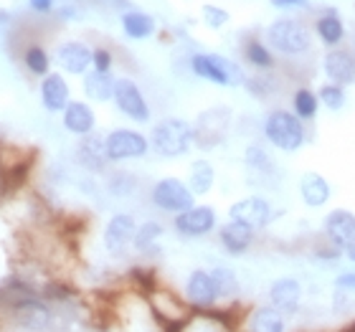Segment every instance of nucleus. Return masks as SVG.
<instances>
[{
  "label": "nucleus",
  "mask_w": 355,
  "mask_h": 332,
  "mask_svg": "<svg viewBox=\"0 0 355 332\" xmlns=\"http://www.w3.org/2000/svg\"><path fill=\"white\" fill-rule=\"evenodd\" d=\"M196 140V130L185 119H163L153 127V148L165 157H180L191 150Z\"/></svg>",
  "instance_id": "nucleus-1"
},
{
  "label": "nucleus",
  "mask_w": 355,
  "mask_h": 332,
  "mask_svg": "<svg viewBox=\"0 0 355 332\" xmlns=\"http://www.w3.org/2000/svg\"><path fill=\"white\" fill-rule=\"evenodd\" d=\"M264 132H266V140L272 142L274 148L284 150V152H295V150L302 148L304 142L302 119L284 110L269 112V117L264 122Z\"/></svg>",
  "instance_id": "nucleus-2"
},
{
  "label": "nucleus",
  "mask_w": 355,
  "mask_h": 332,
  "mask_svg": "<svg viewBox=\"0 0 355 332\" xmlns=\"http://www.w3.org/2000/svg\"><path fill=\"white\" fill-rule=\"evenodd\" d=\"M191 64L200 79H208V82L221 84V87H241L246 82L241 67L231 59L218 56V53H196Z\"/></svg>",
  "instance_id": "nucleus-3"
},
{
  "label": "nucleus",
  "mask_w": 355,
  "mask_h": 332,
  "mask_svg": "<svg viewBox=\"0 0 355 332\" xmlns=\"http://www.w3.org/2000/svg\"><path fill=\"white\" fill-rule=\"evenodd\" d=\"M266 38H269V46L274 51L287 53V56H300L310 49V30L304 28L300 21H292V18L274 21L266 30Z\"/></svg>",
  "instance_id": "nucleus-4"
},
{
  "label": "nucleus",
  "mask_w": 355,
  "mask_h": 332,
  "mask_svg": "<svg viewBox=\"0 0 355 332\" xmlns=\"http://www.w3.org/2000/svg\"><path fill=\"white\" fill-rule=\"evenodd\" d=\"M107 145V160L122 163V160H137L148 152V140L135 130H114L104 137Z\"/></svg>",
  "instance_id": "nucleus-5"
},
{
  "label": "nucleus",
  "mask_w": 355,
  "mask_h": 332,
  "mask_svg": "<svg viewBox=\"0 0 355 332\" xmlns=\"http://www.w3.org/2000/svg\"><path fill=\"white\" fill-rule=\"evenodd\" d=\"M153 203L171 213H183L193 208V193L191 188L178 180V177H165L153 188Z\"/></svg>",
  "instance_id": "nucleus-6"
},
{
  "label": "nucleus",
  "mask_w": 355,
  "mask_h": 332,
  "mask_svg": "<svg viewBox=\"0 0 355 332\" xmlns=\"http://www.w3.org/2000/svg\"><path fill=\"white\" fill-rule=\"evenodd\" d=\"M114 102H117L119 112L135 119V122H148L150 119L148 102H145V96L132 79H117L114 82Z\"/></svg>",
  "instance_id": "nucleus-7"
},
{
  "label": "nucleus",
  "mask_w": 355,
  "mask_h": 332,
  "mask_svg": "<svg viewBox=\"0 0 355 332\" xmlns=\"http://www.w3.org/2000/svg\"><path fill=\"white\" fill-rule=\"evenodd\" d=\"M229 213H231V221H241L246 226H252L254 231L269 226V221L274 218L272 206L264 198H259V195H249L244 200H236L231 206Z\"/></svg>",
  "instance_id": "nucleus-8"
},
{
  "label": "nucleus",
  "mask_w": 355,
  "mask_h": 332,
  "mask_svg": "<svg viewBox=\"0 0 355 332\" xmlns=\"http://www.w3.org/2000/svg\"><path fill=\"white\" fill-rule=\"evenodd\" d=\"M135 234H137V226H135V218L127 213H117L107 223V231H104V246L110 254L114 256H122L127 251V246L135 244Z\"/></svg>",
  "instance_id": "nucleus-9"
},
{
  "label": "nucleus",
  "mask_w": 355,
  "mask_h": 332,
  "mask_svg": "<svg viewBox=\"0 0 355 332\" xmlns=\"http://www.w3.org/2000/svg\"><path fill=\"white\" fill-rule=\"evenodd\" d=\"M216 226V211L211 206H193L175 216V231L180 236H206Z\"/></svg>",
  "instance_id": "nucleus-10"
},
{
  "label": "nucleus",
  "mask_w": 355,
  "mask_h": 332,
  "mask_svg": "<svg viewBox=\"0 0 355 332\" xmlns=\"http://www.w3.org/2000/svg\"><path fill=\"white\" fill-rule=\"evenodd\" d=\"M325 234H327V241H330L335 249L348 251L350 246L355 244V213L343 211V208H338V211H333V213H327Z\"/></svg>",
  "instance_id": "nucleus-11"
},
{
  "label": "nucleus",
  "mask_w": 355,
  "mask_h": 332,
  "mask_svg": "<svg viewBox=\"0 0 355 332\" xmlns=\"http://www.w3.org/2000/svg\"><path fill=\"white\" fill-rule=\"evenodd\" d=\"M300 302H302V287L297 279L282 277L269 287V304L282 315H295L300 310Z\"/></svg>",
  "instance_id": "nucleus-12"
},
{
  "label": "nucleus",
  "mask_w": 355,
  "mask_h": 332,
  "mask_svg": "<svg viewBox=\"0 0 355 332\" xmlns=\"http://www.w3.org/2000/svg\"><path fill=\"white\" fill-rule=\"evenodd\" d=\"M56 61H59L61 69H67L69 74H84L89 64L94 61V51H89L87 46L79 44V41H69V44L59 46Z\"/></svg>",
  "instance_id": "nucleus-13"
},
{
  "label": "nucleus",
  "mask_w": 355,
  "mask_h": 332,
  "mask_svg": "<svg viewBox=\"0 0 355 332\" xmlns=\"http://www.w3.org/2000/svg\"><path fill=\"white\" fill-rule=\"evenodd\" d=\"M185 295L193 304L198 307H211V304L218 299V292H216V284L211 279V272H203V269H196V272L188 277V284H185Z\"/></svg>",
  "instance_id": "nucleus-14"
},
{
  "label": "nucleus",
  "mask_w": 355,
  "mask_h": 332,
  "mask_svg": "<svg viewBox=\"0 0 355 332\" xmlns=\"http://www.w3.org/2000/svg\"><path fill=\"white\" fill-rule=\"evenodd\" d=\"M218 236H221L223 249L229 251V254H234V256H241V254L249 251V246L254 244V229L241 221H229L221 229Z\"/></svg>",
  "instance_id": "nucleus-15"
},
{
  "label": "nucleus",
  "mask_w": 355,
  "mask_h": 332,
  "mask_svg": "<svg viewBox=\"0 0 355 332\" xmlns=\"http://www.w3.org/2000/svg\"><path fill=\"white\" fill-rule=\"evenodd\" d=\"M94 125H96V119L89 104L69 102V107L64 110V127H67L69 132L79 134V137H87V134H92Z\"/></svg>",
  "instance_id": "nucleus-16"
},
{
  "label": "nucleus",
  "mask_w": 355,
  "mask_h": 332,
  "mask_svg": "<svg viewBox=\"0 0 355 332\" xmlns=\"http://www.w3.org/2000/svg\"><path fill=\"white\" fill-rule=\"evenodd\" d=\"M325 74L333 84H353L355 82V59L348 51H330L325 56Z\"/></svg>",
  "instance_id": "nucleus-17"
},
{
  "label": "nucleus",
  "mask_w": 355,
  "mask_h": 332,
  "mask_svg": "<svg viewBox=\"0 0 355 332\" xmlns=\"http://www.w3.org/2000/svg\"><path fill=\"white\" fill-rule=\"evenodd\" d=\"M41 99L49 112H64L69 107V87L59 74H49L41 84Z\"/></svg>",
  "instance_id": "nucleus-18"
},
{
  "label": "nucleus",
  "mask_w": 355,
  "mask_h": 332,
  "mask_svg": "<svg viewBox=\"0 0 355 332\" xmlns=\"http://www.w3.org/2000/svg\"><path fill=\"white\" fill-rule=\"evenodd\" d=\"M300 193H302V200L310 208L325 206L330 200V185L320 173H304L302 180H300Z\"/></svg>",
  "instance_id": "nucleus-19"
},
{
  "label": "nucleus",
  "mask_w": 355,
  "mask_h": 332,
  "mask_svg": "<svg viewBox=\"0 0 355 332\" xmlns=\"http://www.w3.org/2000/svg\"><path fill=\"white\" fill-rule=\"evenodd\" d=\"M79 160L89 170H102L107 165V145L99 134H87L79 145Z\"/></svg>",
  "instance_id": "nucleus-20"
},
{
  "label": "nucleus",
  "mask_w": 355,
  "mask_h": 332,
  "mask_svg": "<svg viewBox=\"0 0 355 332\" xmlns=\"http://www.w3.org/2000/svg\"><path fill=\"white\" fill-rule=\"evenodd\" d=\"M249 332H287V322L279 310H274L272 304L259 307L249 317Z\"/></svg>",
  "instance_id": "nucleus-21"
},
{
  "label": "nucleus",
  "mask_w": 355,
  "mask_h": 332,
  "mask_svg": "<svg viewBox=\"0 0 355 332\" xmlns=\"http://www.w3.org/2000/svg\"><path fill=\"white\" fill-rule=\"evenodd\" d=\"M229 112L226 110H208L198 117V125L193 127L196 130V140H200L203 134H216V140H221L226 127H229Z\"/></svg>",
  "instance_id": "nucleus-22"
},
{
  "label": "nucleus",
  "mask_w": 355,
  "mask_h": 332,
  "mask_svg": "<svg viewBox=\"0 0 355 332\" xmlns=\"http://www.w3.org/2000/svg\"><path fill=\"white\" fill-rule=\"evenodd\" d=\"M216 180V170L208 160H196L191 165V177H188V188H191L193 195H206L211 188H214Z\"/></svg>",
  "instance_id": "nucleus-23"
},
{
  "label": "nucleus",
  "mask_w": 355,
  "mask_h": 332,
  "mask_svg": "<svg viewBox=\"0 0 355 332\" xmlns=\"http://www.w3.org/2000/svg\"><path fill=\"white\" fill-rule=\"evenodd\" d=\"M114 82L110 74H99V71H92L84 79V91H87L89 99L94 102H107V99H114Z\"/></svg>",
  "instance_id": "nucleus-24"
},
{
  "label": "nucleus",
  "mask_w": 355,
  "mask_h": 332,
  "mask_svg": "<svg viewBox=\"0 0 355 332\" xmlns=\"http://www.w3.org/2000/svg\"><path fill=\"white\" fill-rule=\"evenodd\" d=\"M15 317L21 320L26 327H31V330H38V327H44L49 322V310L41 302H36V299H26V302L15 307Z\"/></svg>",
  "instance_id": "nucleus-25"
},
{
  "label": "nucleus",
  "mask_w": 355,
  "mask_h": 332,
  "mask_svg": "<svg viewBox=\"0 0 355 332\" xmlns=\"http://www.w3.org/2000/svg\"><path fill=\"white\" fill-rule=\"evenodd\" d=\"M122 28L130 38H148L155 30V21L150 15L140 13V10H130L122 15Z\"/></svg>",
  "instance_id": "nucleus-26"
},
{
  "label": "nucleus",
  "mask_w": 355,
  "mask_h": 332,
  "mask_svg": "<svg viewBox=\"0 0 355 332\" xmlns=\"http://www.w3.org/2000/svg\"><path fill=\"white\" fill-rule=\"evenodd\" d=\"M315 28H318V36L322 38V44L327 46H338L343 41V36H345V26H343V21L335 13L322 15Z\"/></svg>",
  "instance_id": "nucleus-27"
},
{
  "label": "nucleus",
  "mask_w": 355,
  "mask_h": 332,
  "mask_svg": "<svg viewBox=\"0 0 355 332\" xmlns=\"http://www.w3.org/2000/svg\"><path fill=\"white\" fill-rule=\"evenodd\" d=\"M211 279H214L216 292H218L221 299H234V297L239 295L236 274L231 272V269H226V266H216L214 272H211Z\"/></svg>",
  "instance_id": "nucleus-28"
},
{
  "label": "nucleus",
  "mask_w": 355,
  "mask_h": 332,
  "mask_svg": "<svg viewBox=\"0 0 355 332\" xmlns=\"http://www.w3.org/2000/svg\"><path fill=\"white\" fill-rule=\"evenodd\" d=\"M160 236H163V226L155 221H148L142 223L140 229H137V234H135V249L137 251H155V244L160 241Z\"/></svg>",
  "instance_id": "nucleus-29"
},
{
  "label": "nucleus",
  "mask_w": 355,
  "mask_h": 332,
  "mask_svg": "<svg viewBox=\"0 0 355 332\" xmlns=\"http://www.w3.org/2000/svg\"><path fill=\"white\" fill-rule=\"evenodd\" d=\"M292 104H295V114L300 119H312L315 114H318V96L312 94L310 89H297L295 91V99H292Z\"/></svg>",
  "instance_id": "nucleus-30"
},
{
  "label": "nucleus",
  "mask_w": 355,
  "mask_h": 332,
  "mask_svg": "<svg viewBox=\"0 0 355 332\" xmlns=\"http://www.w3.org/2000/svg\"><path fill=\"white\" fill-rule=\"evenodd\" d=\"M26 67H28L31 74L46 76V71H49V56H46L44 49H38V46H31L28 51H26Z\"/></svg>",
  "instance_id": "nucleus-31"
},
{
  "label": "nucleus",
  "mask_w": 355,
  "mask_h": 332,
  "mask_svg": "<svg viewBox=\"0 0 355 332\" xmlns=\"http://www.w3.org/2000/svg\"><path fill=\"white\" fill-rule=\"evenodd\" d=\"M320 102L333 112L340 110L343 104H345V91H343L340 84H325V87L320 89Z\"/></svg>",
  "instance_id": "nucleus-32"
},
{
  "label": "nucleus",
  "mask_w": 355,
  "mask_h": 332,
  "mask_svg": "<svg viewBox=\"0 0 355 332\" xmlns=\"http://www.w3.org/2000/svg\"><path fill=\"white\" fill-rule=\"evenodd\" d=\"M246 59L252 61L254 67H259V69H269V67L274 64L272 53L266 51V49H264L261 44H257V41L246 46Z\"/></svg>",
  "instance_id": "nucleus-33"
},
{
  "label": "nucleus",
  "mask_w": 355,
  "mask_h": 332,
  "mask_svg": "<svg viewBox=\"0 0 355 332\" xmlns=\"http://www.w3.org/2000/svg\"><path fill=\"white\" fill-rule=\"evenodd\" d=\"M203 21H206L208 26L218 28V26H223V23L229 21V13L221 10V8H216V6H206L203 8Z\"/></svg>",
  "instance_id": "nucleus-34"
},
{
  "label": "nucleus",
  "mask_w": 355,
  "mask_h": 332,
  "mask_svg": "<svg viewBox=\"0 0 355 332\" xmlns=\"http://www.w3.org/2000/svg\"><path fill=\"white\" fill-rule=\"evenodd\" d=\"M94 71H99V74H110L112 69V53L107 51V49H96L94 51Z\"/></svg>",
  "instance_id": "nucleus-35"
},
{
  "label": "nucleus",
  "mask_w": 355,
  "mask_h": 332,
  "mask_svg": "<svg viewBox=\"0 0 355 332\" xmlns=\"http://www.w3.org/2000/svg\"><path fill=\"white\" fill-rule=\"evenodd\" d=\"M246 163L252 168H269V157L264 155L261 148H249L246 150Z\"/></svg>",
  "instance_id": "nucleus-36"
},
{
  "label": "nucleus",
  "mask_w": 355,
  "mask_h": 332,
  "mask_svg": "<svg viewBox=\"0 0 355 332\" xmlns=\"http://www.w3.org/2000/svg\"><path fill=\"white\" fill-rule=\"evenodd\" d=\"M335 284L340 289H350V292H355V274L353 272H343L338 279H335Z\"/></svg>",
  "instance_id": "nucleus-37"
},
{
  "label": "nucleus",
  "mask_w": 355,
  "mask_h": 332,
  "mask_svg": "<svg viewBox=\"0 0 355 332\" xmlns=\"http://www.w3.org/2000/svg\"><path fill=\"white\" fill-rule=\"evenodd\" d=\"M31 8H33L36 13H49L53 8V0H31Z\"/></svg>",
  "instance_id": "nucleus-38"
},
{
  "label": "nucleus",
  "mask_w": 355,
  "mask_h": 332,
  "mask_svg": "<svg viewBox=\"0 0 355 332\" xmlns=\"http://www.w3.org/2000/svg\"><path fill=\"white\" fill-rule=\"evenodd\" d=\"M272 6L277 8H304L307 0H272Z\"/></svg>",
  "instance_id": "nucleus-39"
},
{
  "label": "nucleus",
  "mask_w": 355,
  "mask_h": 332,
  "mask_svg": "<svg viewBox=\"0 0 355 332\" xmlns=\"http://www.w3.org/2000/svg\"><path fill=\"white\" fill-rule=\"evenodd\" d=\"M196 332H218V330H216V327H211V325H200Z\"/></svg>",
  "instance_id": "nucleus-40"
},
{
  "label": "nucleus",
  "mask_w": 355,
  "mask_h": 332,
  "mask_svg": "<svg viewBox=\"0 0 355 332\" xmlns=\"http://www.w3.org/2000/svg\"><path fill=\"white\" fill-rule=\"evenodd\" d=\"M345 254H348V259H350V261H355V244H353V246H350V249H348V251H345Z\"/></svg>",
  "instance_id": "nucleus-41"
}]
</instances>
